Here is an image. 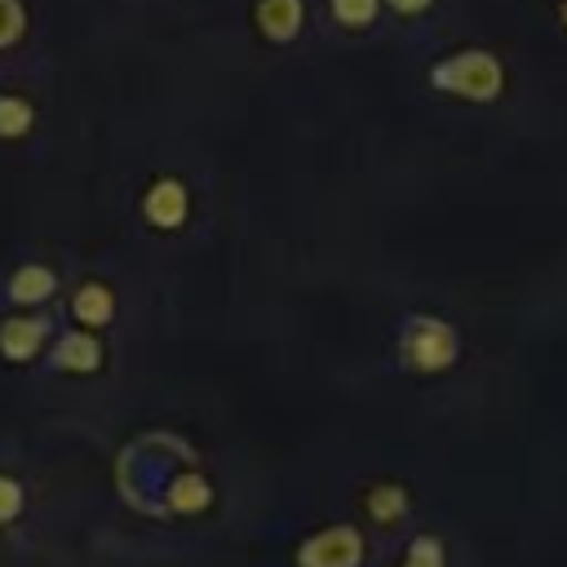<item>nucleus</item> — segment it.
Wrapping results in <instances>:
<instances>
[{
    "label": "nucleus",
    "instance_id": "nucleus-1",
    "mask_svg": "<svg viewBox=\"0 0 567 567\" xmlns=\"http://www.w3.org/2000/svg\"><path fill=\"white\" fill-rule=\"evenodd\" d=\"M434 84H439V89H452V93H461V97L487 102V97L501 93V62H496L492 53H483V49H470V53H461V58L439 62V66H434Z\"/></svg>",
    "mask_w": 567,
    "mask_h": 567
},
{
    "label": "nucleus",
    "instance_id": "nucleus-2",
    "mask_svg": "<svg viewBox=\"0 0 567 567\" xmlns=\"http://www.w3.org/2000/svg\"><path fill=\"white\" fill-rule=\"evenodd\" d=\"M456 354V332L443 319H412L403 332V359L421 372H439L447 368Z\"/></svg>",
    "mask_w": 567,
    "mask_h": 567
},
{
    "label": "nucleus",
    "instance_id": "nucleus-3",
    "mask_svg": "<svg viewBox=\"0 0 567 567\" xmlns=\"http://www.w3.org/2000/svg\"><path fill=\"white\" fill-rule=\"evenodd\" d=\"M359 558H363V540L350 527H328V532L310 536L297 554L301 567H354Z\"/></svg>",
    "mask_w": 567,
    "mask_h": 567
},
{
    "label": "nucleus",
    "instance_id": "nucleus-4",
    "mask_svg": "<svg viewBox=\"0 0 567 567\" xmlns=\"http://www.w3.org/2000/svg\"><path fill=\"white\" fill-rule=\"evenodd\" d=\"M146 217H151L155 226H177V221L186 217V186L173 182V177L155 182V186L146 190Z\"/></svg>",
    "mask_w": 567,
    "mask_h": 567
},
{
    "label": "nucleus",
    "instance_id": "nucleus-5",
    "mask_svg": "<svg viewBox=\"0 0 567 567\" xmlns=\"http://www.w3.org/2000/svg\"><path fill=\"white\" fill-rule=\"evenodd\" d=\"M257 22L270 40H292L301 27V0H261L257 4Z\"/></svg>",
    "mask_w": 567,
    "mask_h": 567
},
{
    "label": "nucleus",
    "instance_id": "nucleus-6",
    "mask_svg": "<svg viewBox=\"0 0 567 567\" xmlns=\"http://www.w3.org/2000/svg\"><path fill=\"white\" fill-rule=\"evenodd\" d=\"M40 341H44V323L40 319H9L0 328V350L9 359H31L40 350Z\"/></svg>",
    "mask_w": 567,
    "mask_h": 567
},
{
    "label": "nucleus",
    "instance_id": "nucleus-7",
    "mask_svg": "<svg viewBox=\"0 0 567 567\" xmlns=\"http://www.w3.org/2000/svg\"><path fill=\"white\" fill-rule=\"evenodd\" d=\"M97 341L93 337H62L58 341V354H53V363L58 368H75V372H89V368H97Z\"/></svg>",
    "mask_w": 567,
    "mask_h": 567
},
{
    "label": "nucleus",
    "instance_id": "nucleus-8",
    "mask_svg": "<svg viewBox=\"0 0 567 567\" xmlns=\"http://www.w3.org/2000/svg\"><path fill=\"white\" fill-rule=\"evenodd\" d=\"M111 310H115V301H111V292L102 288V284H84L80 292H75V319H84V323H106L111 319Z\"/></svg>",
    "mask_w": 567,
    "mask_h": 567
},
{
    "label": "nucleus",
    "instance_id": "nucleus-9",
    "mask_svg": "<svg viewBox=\"0 0 567 567\" xmlns=\"http://www.w3.org/2000/svg\"><path fill=\"white\" fill-rule=\"evenodd\" d=\"M9 292H13L18 301H40V297L53 292V275H49L44 266H22V270L13 275V284H9Z\"/></svg>",
    "mask_w": 567,
    "mask_h": 567
},
{
    "label": "nucleus",
    "instance_id": "nucleus-10",
    "mask_svg": "<svg viewBox=\"0 0 567 567\" xmlns=\"http://www.w3.org/2000/svg\"><path fill=\"white\" fill-rule=\"evenodd\" d=\"M31 120H35V111L22 97H4L0 93V137H22L31 128Z\"/></svg>",
    "mask_w": 567,
    "mask_h": 567
},
{
    "label": "nucleus",
    "instance_id": "nucleus-11",
    "mask_svg": "<svg viewBox=\"0 0 567 567\" xmlns=\"http://www.w3.org/2000/svg\"><path fill=\"white\" fill-rule=\"evenodd\" d=\"M332 13H337V22H346V27H363V22H372L377 0H332Z\"/></svg>",
    "mask_w": 567,
    "mask_h": 567
},
{
    "label": "nucleus",
    "instance_id": "nucleus-12",
    "mask_svg": "<svg viewBox=\"0 0 567 567\" xmlns=\"http://www.w3.org/2000/svg\"><path fill=\"white\" fill-rule=\"evenodd\" d=\"M22 22H27L22 18V4L18 0H0V49L22 35Z\"/></svg>",
    "mask_w": 567,
    "mask_h": 567
},
{
    "label": "nucleus",
    "instance_id": "nucleus-13",
    "mask_svg": "<svg viewBox=\"0 0 567 567\" xmlns=\"http://www.w3.org/2000/svg\"><path fill=\"white\" fill-rule=\"evenodd\" d=\"M372 514L385 523V518H394V514H403V492L399 487H381V492H372Z\"/></svg>",
    "mask_w": 567,
    "mask_h": 567
},
{
    "label": "nucleus",
    "instance_id": "nucleus-14",
    "mask_svg": "<svg viewBox=\"0 0 567 567\" xmlns=\"http://www.w3.org/2000/svg\"><path fill=\"white\" fill-rule=\"evenodd\" d=\"M403 567H443V563H439V545H434V540H416V545H412V558H408Z\"/></svg>",
    "mask_w": 567,
    "mask_h": 567
},
{
    "label": "nucleus",
    "instance_id": "nucleus-15",
    "mask_svg": "<svg viewBox=\"0 0 567 567\" xmlns=\"http://www.w3.org/2000/svg\"><path fill=\"white\" fill-rule=\"evenodd\" d=\"M18 505H22V496H18V483L0 478V518H13V514H18Z\"/></svg>",
    "mask_w": 567,
    "mask_h": 567
},
{
    "label": "nucleus",
    "instance_id": "nucleus-16",
    "mask_svg": "<svg viewBox=\"0 0 567 567\" xmlns=\"http://www.w3.org/2000/svg\"><path fill=\"white\" fill-rule=\"evenodd\" d=\"M390 4H394L399 13H421V9L430 4V0H390Z\"/></svg>",
    "mask_w": 567,
    "mask_h": 567
},
{
    "label": "nucleus",
    "instance_id": "nucleus-17",
    "mask_svg": "<svg viewBox=\"0 0 567 567\" xmlns=\"http://www.w3.org/2000/svg\"><path fill=\"white\" fill-rule=\"evenodd\" d=\"M563 22H567V4H563Z\"/></svg>",
    "mask_w": 567,
    "mask_h": 567
}]
</instances>
